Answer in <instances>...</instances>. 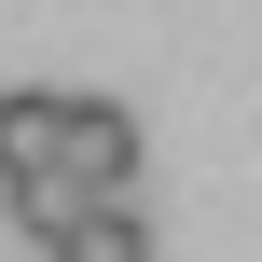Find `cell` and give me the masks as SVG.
<instances>
[{"label": "cell", "instance_id": "cell-1", "mask_svg": "<svg viewBox=\"0 0 262 262\" xmlns=\"http://www.w3.org/2000/svg\"><path fill=\"white\" fill-rule=\"evenodd\" d=\"M41 262H152V221H138V207H83Z\"/></svg>", "mask_w": 262, "mask_h": 262}, {"label": "cell", "instance_id": "cell-2", "mask_svg": "<svg viewBox=\"0 0 262 262\" xmlns=\"http://www.w3.org/2000/svg\"><path fill=\"white\" fill-rule=\"evenodd\" d=\"M0 207H14V221H28L41 249H55V235H69V221H83L97 193H83V180H55V166H28V180H0Z\"/></svg>", "mask_w": 262, "mask_h": 262}]
</instances>
